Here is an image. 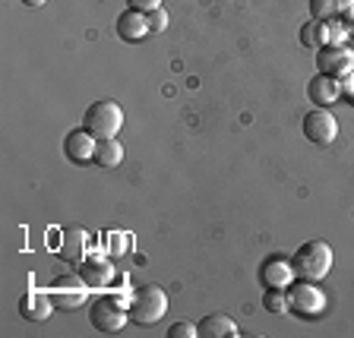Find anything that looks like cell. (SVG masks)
<instances>
[{
  "instance_id": "19",
  "label": "cell",
  "mask_w": 354,
  "mask_h": 338,
  "mask_svg": "<svg viewBox=\"0 0 354 338\" xmlns=\"http://www.w3.org/2000/svg\"><path fill=\"white\" fill-rule=\"evenodd\" d=\"M102 243L108 247L111 256H124V253L133 247V237H130V234H124V231H108V234L102 237Z\"/></svg>"
},
{
  "instance_id": "6",
  "label": "cell",
  "mask_w": 354,
  "mask_h": 338,
  "mask_svg": "<svg viewBox=\"0 0 354 338\" xmlns=\"http://www.w3.org/2000/svg\"><path fill=\"white\" fill-rule=\"evenodd\" d=\"M127 319H130V310L120 307L114 297H102V301L88 307V323L98 332H120L127 326Z\"/></svg>"
},
{
  "instance_id": "21",
  "label": "cell",
  "mask_w": 354,
  "mask_h": 338,
  "mask_svg": "<svg viewBox=\"0 0 354 338\" xmlns=\"http://www.w3.org/2000/svg\"><path fill=\"white\" fill-rule=\"evenodd\" d=\"M263 307L269 310V313H288V294H285V288H266V294H263Z\"/></svg>"
},
{
  "instance_id": "10",
  "label": "cell",
  "mask_w": 354,
  "mask_h": 338,
  "mask_svg": "<svg viewBox=\"0 0 354 338\" xmlns=\"http://www.w3.org/2000/svg\"><path fill=\"white\" fill-rule=\"evenodd\" d=\"M48 241L57 243L54 256H57L60 263H80V259L86 256V247H88V237L82 228H64V231H57V234H51Z\"/></svg>"
},
{
  "instance_id": "3",
  "label": "cell",
  "mask_w": 354,
  "mask_h": 338,
  "mask_svg": "<svg viewBox=\"0 0 354 338\" xmlns=\"http://www.w3.org/2000/svg\"><path fill=\"white\" fill-rule=\"evenodd\" d=\"M130 319L140 326H152L168 313V294H165L158 285H142L133 291L130 297Z\"/></svg>"
},
{
  "instance_id": "22",
  "label": "cell",
  "mask_w": 354,
  "mask_h": 338,
  "mask_svg": "<svg viewBox=\"0 0 354 338\" xmlns=\"http://www.w3.org/2000/svg\"><path fill=\"white\" fill-rule=\"evenodd\" d=\"M323 32H326V44H345L348 35H351V29H348L342 19H329L323 22Z\"/></svg>"
},
{
  "instance_id": "23",
  "label": "cell",
  "mask_w": 354,
  "mask_h": 338,
  "mask_svg": "<svg viewBox=\"0 0 354 338\" xmlns=\"http://www.w3.org/2000/svg\"><path fill=\"white\" fill-rule=\"evenodd\" d=\"M168 10L165 7H158V10H152V13H149V29L155 32V35H158V32H165L168 29Z\"/></svg>"
},
{
  "instance_id": "27",
  "label": "cell",
  "mask_w": 354,
  "mask_h": 338,
  "mask_svg": "<svg viewBox=\"0 0 354 338\" xmlns=\"http://www.w3.org/2000/svg\"><path fill=\"white\" fill-rule=\"evenodd\" d=\"M339 86H342V95H348V98H354V70L351 73H345L339 79Z\"/></svg>"
},
{
  "instance_id": "4",
  "label": "cell",
  "mask_w": 354,
  "mask_h": 338,
  "mask_svg": "<svg viewBox=\"0 0 354 338\" xmlns=\"http://www.w3.org/2000/svg\"><path fill=\"white\" fill-rule=\"evenodd\" d=\"M288 307L295 310L297 317L313 319L326 310V294L317 288V281H297L291 285V294H288Z\"/></svg>"
},
{
  "instance_id": "1",
  "label": "cell",
  "mask_w": 354,
  "mask_h": 338,
  "mask_svg": "<svg viewBox=\"0 0 354 338\" xmlns=\"http://www.w3.org/2000/svg\"><path fill=\"white\" fill-rule=\"evenodd\" d=\"M291 263L301 281H323L332 272V247L323 241H307L304 247H297Z\"/></svg>"
},
{
  "instance_id": "11",
  "label": "cell",
  "mask_w": 354,
  "mask_h": 338,
  "mask_svg": "<svg viewBox=\"0 0 354 338\" xmlns=\"http://www.w3.org/2000/svg\"><path fill=\"white\" fill-rule=\"evenodd\" d=\"M95 149H98V140L86 130V126H76V130L66 133L64 152H66V158H70L73 165H88V162H95Z\"/></svg>"
},
{
  "instance_id": "16",
  "label": "cell",
  "mask_w": 354,
  "mask_h": 338,
  "mask_svg": "<svg viewBox=\"0 0 354 338\" xmlns=\"http://www.w3.org/2000/svg\"><path fill=\"white\" fill-rule=\"evenodd\" d=\"M196 329H199V338H237L241 335L237 323L231 317H225V313H209V317H203V323H199Z\"/></svg>"
},
{
  "instance_id": "8",
  "label": "cell",
  "mask_w": 354,
  "mask_h": 338,
  "mask_svg": "<svg viewBox=\"0 0 354 338\" xmlns=\"http://www.w3.org/2000/svg\"><path fill=\"white\" fill-rule=\"evenodd\" d=\"M304 136H307L310 142H317V146H329V142H335V136H339V120L332 118L329 108H313L304 114Z\"/></svg>"
},
{
  "instance_id": "29",
  "label": "cell",
  "mask_w": 354,
  "mask_h": 338,
  "mask_svg": "<svg viewBox=\"0 0 354 338\" xmlns=\"http://www.w3.org/2000/svg\"><path fill=\"white\" fill-rule=\"evenodd\" d=\"M348 29H351V35H354V22H351V26H348Z\"/></svg>"
},
{
  "instance_id": "7",
  "label": "cell",
  "mask_w": 354,
  "mask_h": 338,
  "mask_svg": "<svg viewBox=\"0 0 354 338\" xmlns=\"http://www.w3.org/2000/svg\"><path fill=\"white\" fill-rule=\"evenodd\" d=\"M351 70H354V51L348 44H323V48H317V73L342 79Z\"/></svg>"
},
{
  "instance_id": "2",
  "label": "cell",
  "mask_w": 354,
  "mask_h": 338,
  "mask_svg": "<svg viewBox=\"0 0 354 338\" xmlns=\"http://www.w3.org/2000/svg\"><path fill=\"white\" fill-rule=\"evenodd\" d=\"M82 126H86L95 140H114L120 133V126H124V111H120L118 102H111V98L92 102L86 108V114H82Z\"/></svg>"
},
{
  "instance_id": "20",
  "label": "cell",
  "mask_w": 354,
  "mask_h": 338,
  "mask_svg": "<svg viewBox=\"0 0 354 338\" xmlns=\"http://www.w3.org/2000/svg\"><path fill=\"white\" fill-rule=\"evenodd\" d=\"M301 41L307 44V48H323L326 44V32H323V22H317V19H310V22H304V29H301Z\"/></svg>"
},
{
  "instance_id": "28",
  "label": "cell",
  "mask_w": 354,
  "mask_h": 338,
  "mask_svg": "<svg viewBox=\"0 0 354 338\" xmlns=\"http://www.w3.org/2000/svg\"><path fill=\"white\" fill-rule=\"evenodd\" d=\"M22 3H26V7H44L48 0H22Z\"/></svg>"
},
{
  "instance_id": "14",
  "label": "cell",
  "mask_w": 354,
  "mask_h": 338,
  "mask_svg": "<svg viewBox=\"0 0 354 338\" xmlns=\"http://www.w3.org/2000/svg\"><path fill=\"white\" fill-rule=\"evenodd\" d=\"M307 98L317 104V108H332V104L342 98L339 79H335V76H326V73L313 76V79L307 82Z\"/></svg>"
},
{
  "instance_id": "15",
  "label": "cell",
  "mask_w": 354,
  "mask_h": 338,
  "mask_svg": "<svg viewBox=\"0 0 354 338\" xmlns=\"http://www.w3.org/2000/svg\"><path fill=\"white\" fill-rule=\"evenodd\" d=\"M149 32H152L149 29V13H142V10L127 7L124 13L118 16V35L124 38V41H142Z\"/></svg>"
},
{
  "instance_id": "5",
  "label": "cell",
  "mask_w": 354,
  "mask_h": 338,
  "mask_svg": "<svg viewBox=\"0 0 354 338\" xmlns=\"http://www.w3.org/2000/svg\"><path fill=\"white\" fill-rule=\"evenodd\" d=\"M54 307L57 310H80L88 301V285L80 275H60L51 288H48Z\"/></svg>"
},
{
  "instance_id": "24",
  "label": "cell",
  "mask_w": 354,
  "mask_h": 338,
  "mask_svg": "<svg viewBox=\"0 0 354 338\" xmlns=\"http://www.w3.org/2000/svg\"><path fill=\"white\" fill-rule=\"evenodd\" d=\"M168 338H199V329L193 323H174L168 329Z\"/></svg>"
},
{
  "instance_id": "25",
  "label": "cell",
  "mask_w": 354,
  "mask_h": 338,
  "mask_svg": "<svg viewBox=\"0 0 354 338\" xmlns=\"http://www.w3.org/2000/svg\"><path fill=\"white\" fill-rule=\"evenodd\" d=\"M130 10H142V13H152V10L162 7V0H127Z\"/></svg>"
},
{
  "instance_id": "30",
  "label": "cell",
  "mask_w": 354,
  "mask_h": 338,
  "mask_svg": "<svg viewBox=\"0 0 354 338\" xmlns=\"http://www.w3.org/2000/svg\"><path fill=\"white\" fill-rule=\"evenodd\" d=\"M351 104H354V98H351Z\"/></svg>"
},
{
  "instance_id": "9",
  "label": "cell",
  "mask_w": 354,
  "mask_h": 338,
  "mask_svg": "<svg viewBox=\"0 0 354 338\" xmlns=\"http://www.w3.org/2000/svg\"><path fill=\"white\" fill-rule=\"evenodd\" d=\"M76 275H80L88 288H111L114 279H118L114 269H111V263L102 253H86V256L76 263Z\"/></svg>"
},
{
  "instance_id": "26",
  "label": "cell",
  "mask_w": 354,
  "mask_h": 338,
  "mask_svg": "<svg viewBox=\"0 0 354 338\" xmlns=\"http://www.w3.org/2000/svg\"><path fill=\"white\" fill-rule=\"evenodd\" d=\"M339 19L345 22V26H351V22H354V0H342V7H339Z\"/></svg>"
},
{
  "instance_id": "17",
  "label": "cell",
  "mask_w": 354,
  "mask_h": 338,
  "mask_svg": "<svg viewBox=\"0 0 354 338\" xmlns=\"http://www.w3.org/2000/svg\"><path fill=\"white\" fill-rule=\"evenodd\" d=\"M120 162H124V146L118 142V136H114V140H98L95 165H102V168H118Z\"/></svg>"
},
{
  "instance_id": "13",
  "label": "cell",
  "mask_w": 354,
  "mask_h": 338,
  "mask_svg": "<svg viewBox=\"0 0 354 338\" xmlns=\"http://www.w3.org/2000/svg\"><path fill=\"white\" fill-rule=\"evenodd\" d=\"M54 301L48 291H38V288H32V291H26L19 301V313L22 319H29V323H44V319L54 313Z\"/></svg>"
},
{
  "instance_id": "12",
  "label": "cell",
  "mask_w": 354,
  "mask_h": 338,
  "mask_svg": "<svg viewBox=\"0 0 354 338\" xmlns=\"http://www.w3.org/2000/svg\"><path fill=\"white\" fill-rule=\"evenodd\" d=\"M259 279H263L266 288H285L288 291V288L295 285V279H297L295 263L275 253V256L263 259V265H259Z\"/></svg>"
},
{
  "instance_id": "18",
  "label": "cell",
  "mask_w": 354,
  "mask_h": 338,
  "mask_svg": "<svg viewBox=\"0 0 354 338\" xmlns=\"http://www.w3.org/2000/svg\"><path fill=\"white\" fill-rule=\"evenodd\" d=\"M339 7H342V0H310V19H317V22L339 19Z\"/></svg>"
}]
</instances>
